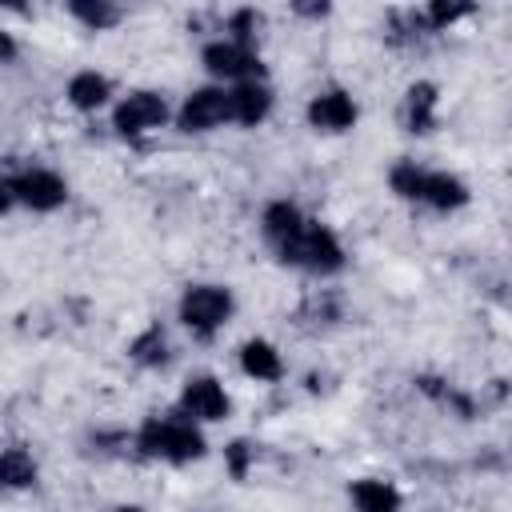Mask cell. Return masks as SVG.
I'll use <instances>...</instances> for the list:
<instances>
[{
  "mask_svg": "<svg viewBox=\"0 0 512 512\" xmlns=\"http://www.w3.org/2000/svg\"><path fill=\"white\" fill-rule=\"evenodd\" d=\"M144 456L156 460H172V464H188L204 456V436L192 420H148L136 436Z\"/></svg>",
  "mask_w": 512,
  "mask_h": 512,
  "instance_id": "obj_1",
  "label": "cell"
},
{
  "mask_svg": "<svg viewBox=\"0 0 512 512\" xmlns=\"http://www.w3.org/2000/svg\"><path fill=\"white\" fill-rule=\"evenodd\" d=\"M280 256H284L288 264H296V268H308V272H336V268L344 264L340 240H336L328 228L312 224V220H304V224L280 244Z\"/></svg>",
  "mask_w": 512,
  "mask_h": 512,
  "instance_id": "obj_2",
  "label": "cell"
},
{
  "mask_svg": "<svg viewBox=\"0 0 512 512\" xmlns=\"http://www.w3.org/2000/svg\"><path fill=\"white\" fill-rule=\"evenodd\" d=\"M228 312H232V292L220 284H192L180 296V320L200 336L216 332L228 320Z\"/></svg>",
  "mask_w": 512,
  "mask_h": 512,
  "instance_id": "obj_3",
  "label": "cell"
},
{
  "mask_svg": "<svg viewBox=\"0 0 512 512\" xmlns=\"http://www.w3.org/2000/svg\"><path fill=\"white\" fill-rule=\"evenodd\" d=\"M164 120H168V104L156 92H132V96H124L116 104V116H112V124H116L120 136H140L148 128H160Z\"/></svg>",
  "mask_w": 512,
  "mask_h": 512,
  "instance_id": "obj_4",
  "label": "cell"
},
{
  "mask_svg": "<svg viewBox=\"0 0 512 512\" xmlns=\"http://www.w3.org/2000/svg\"><path fill=\"white\" fill-rule=\"evenodd\" d=\"M8 188L16 192L20 204H28V208H36V212H52V208H60L64 196H68L64 180H60L56 172H48V168H28V172L12 176Z\"/></svg>",
  "mask_w": 512,
  "mask_h": 512,
  "instance_id": "obj_5",
  "label": "cell"
},
{
  "mask_svg": "<svg viewBox=\"0 0 512 512\" xmlns=\"http://www.w3.org/2000/svg\"><path fill=\"white\" fill-rule=\"evenodd\" d=\"M228 116H232V96L224 88H196L180 104V128L184 132H208Z\"/></svg>",
  "mask_w": 512,
  "mask_h": 512,
  "instance_id": "obj_6",
  "label": "cell"
},
{
  "mask_svg": "<svg viewBox=\"0 0 512 512\" xmlns=\"http://www.w3.org/2000/svg\"><path fill=\"white\" fill-rule=\"evenodd\" d=\"M204 64L212 76H224V80H256L260 76V60L248 44H236V40H216L204 48Z\"/></svg>",
  "mask_w": 512,
  "mask_h": 512,
  "instance_id": "obj_7",
  "label": "cell"
},
{
  "mask_svg": "<svg viewBox=\"0 0 512 512\" xmlns=\"http://www.w3.org/2000/svg\"><path fill=\"white\" fill-rule=\"evenodd\" d=\"M180 404H184V416H192V420H224L228 416V392L212 376H192L184 384Z\"/></svg>",
  "mask_w": 512,
  "mask_h": 512,
  "instance_id": "obj_8",
  "label": "cell"
},
{
  "mask_svg": "<svg viewBox=\"0 0 512 512\" xmlns=\"http://www.w3.org/2000/svg\"><path fill=\"white\" fill-rule=\"evenodd\" d=\"M308 120H312V128H320V132H344V128H352V120H356V104H352V96H344V92L332 88V92L312 96Z\"/></svg>",
  "mask_w": 512,
  "mask_h": 512,
  "instance_id": "obj_9",
  "label": "cell"
},
{
  "mask_svg": "<svg viewBox=\"0 0 512 512\" xmlns=\"http://www.w3.org/2000/svg\"><path fill=\"white\" fill-rule=\"evenodd\" d=\"M228 96H232V120H240V124H260L268 116V108H272V92L264 84H256V80L236 84Z\"/></svg>",
  "mask_w": 512,
  "mask_h": 512,
  "instance_id": "obj_10",
  "label": "cell"
},
{
  "mask_svg": "<svg viewBox=\"0 0 512 512\" xmlns=\"http://www.w3.org/2000/svg\"><path fill=\"white\" fill-rule=\"evenodd\" d=\"M352 504L356 512H400V492L388 480H356L352 484Z\"/></svg>",
  "mask_w": 512,
  "mask_h": 512,
  "instance_id": "obj_11",
  "label": "cell"
},
{
  "mask_svg": "<svg viewBox=\"0 0 512 512\" xmlns=\"http://www.w3.org/2000/svg\"><path fill=\"white\" fill-rule=\"evenodd\" d=\"M240 368L252 376V380H280L284 364H280V352L268 344V340H248L240 348Z\"/></svg>",
  "mask_w": 512,
  "mask_h": 512,
  "instance_id": "obj_12",
  "label": "cell"
},
{
  "mask_svg": "<svg viewBox=\"0 0 512 512\" xmlns=\"http://www.w3.org/2000/svg\"><path fill=\"white\" fill-rule=\"evenodd\" d=\"M404 120L412 132H432L436 124V88L432 84H412L408 96H404Z\"/></svg>",
  "mask_w": 512,
  "mask_h": 512,
  "instance_id": "obj_13",
  "label": "cell"
},
{
  "mask_svg": "<svg viewBox=\"0 0 512 512\" xmlns=\"http://www.w3.org/2000/svg\"><path fill=\"white\" fill-rule=\"evenodd\" d=\"M108 96H112V84H108V76H100V72H76V76L68 80V100H72L80 112L100 108Z\"/></svg>",
  "mask_w": 512,
  "mask_h": 512,
  "instance_id": "obj_14",
  "label": "cell"
},
{
  "mask_svg": "<svg viewBox=\"0 0 512 512\" xmlns=\"http://www.w3.org/2000/svg\"><path fill=\"white\" fill-rule=\"evenodd\" d=\"M420 200H428L432 208H460L468 200V188H464V180H456L448 172H428Z\"/></svg>",
  "mask_w": 512,
  "mask_h": 512,
  "instance_id": "obj_15",
  "label": "cell"
},
{
  "mask_svg": "<svg viewBox=\"0 0 512 512\" xmlns=\"http://www.w3.org/2000/svg\"><path fill=\"white\" fill-rule=\"evenodd\" d=\"M300 224H304V216H300L292 204H272V208L264 212V236H268L276 248H280Z\"/></svg>",
  "mask_w": 512,
  "mask_h": 512,
  "instance_id": "obj_16",
  "label": "cell"
},
{
  "mask_svg": "<svg viewBox=\"0 0 512 512\" xmlns=\"http://www.w3.org/2000/svg\"><path fill=\"white\" fill-rule=\"evenodd\" d=\"M0 480H4L8 488H28V484L36 480V464H32V456H28L24 448H8L4 460H0Z\"/></svg>",
  "mask_w": 512,
  "mask_h": 512,
  "instance_id": "obj_17",
  "label": "cell"
},
{
  "mask_svg": "<svg viewBox=\"0 0 512 512\" xmlns=\"http://www.w3.org/2000/svg\"><path fill=\"white\" fill-rule=\"evenodd\" d=\"M132 360L136 364H144V368H156V364H164L168 360V340H164V332L160 328H148V332H140L136 340H132Z\"/></svg>",
  "mask_w": 512,
  "mask_h": 512,
  "instance_id": "obj_18",
  "label": "cell"
},
{
  "mask_svg": "<svg viewBox=\"0 0 512 512\" xmlns=\"http://www.w3.org/2000/svg\"><path fill=\"white\" fill-rule=\"evenodd\" d=\"M68 8H72V16H76V20H84V24H88V28H96V32L120 20V12H116L112 4H104V0H72Z\"/></svg>",
  "mask_w": 512,
  "mask_h": 512,
  "instance_id": "obj_19",
  "label": "cell"
},
{
  "mask_svg": "<svg viewBox=\"0 0 512 512\" xmlns=\"http://www.w3.org/2000/svg\"><path fill=\"white\" fill-rule=\"evenodd\" d=\"M424 176H428V172H420L416 164H396L388 180H392V188H396L404 200H420V196H424Z\"/></svg>",
  "mask_w": 512,
  "mask_h": 512,
  "instance_id": "obj_20",
  "label": "cell"
},
{
  "mask_svg": "<svg viewBox=\"0 0 512 512\" xmlns=\"http://www.w3.org/2000/svg\"><path fill=\"white\" fill-rule=\"evenodd\" d=\"M468 12H472L468 4H432V8H428V24L444 28V24H456V20L468 16Z\"/></svg>",
  "mask_w": 512,
  "mask_h": 512,
  "instance_id": "obj_21",
  "label": "cell"
},
{
  "mask_svg": "<svg viewBox=\"0 0 512 512\" xmlns=\"http://www.w3.org/2000/svg\"><path fill=\"white\" fill-rule=\"evenodd\" d=\"M228 464H232V472H236V476H244V472H248V444H240V440H236V444L228 448Z\"/></svg>",
  "mask_w": 512,
  "mask_h": 512,
  "instance_id": "obj_22",
  "label": "cell"
},
{
  "mask_svg": "<svg viewBox=\"0 0 512 512\" xmlns=\"http://www.w3.org/2000/svg\"><path fill=\"white\" fill-rule=\"evenodd\" d=\"M0 52H4V60H12V52H16V44H12L8 32H0Z\"/></svg>",
  "mask_w": 512,
  "mask_h": 512,
  "instance_id": "obj_23",
  "label": "cell"
},
{
  "mask_svg": "<svg viewBox=\"0 0 512 512\" xmlns=\"http://www.w3.org/2000/svg\"><path fill=\"white\" fill-rule=\"evenodd\" d=\"M116 512H140V508H136V504H124V508H116Z\"/></svg>",
  "mask_w": 512,
  "mask_h": 512,
  "instance_id": "obj_24",
  "label": "cell"
}]
</instances>
